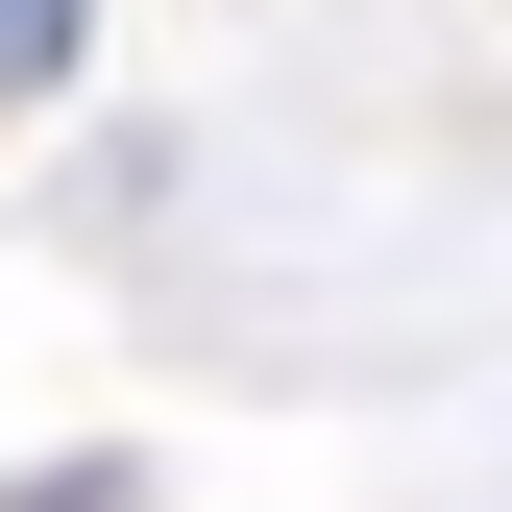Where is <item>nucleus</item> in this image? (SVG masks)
<instances>
[{
  "label": "nucleus",
  "mask_w": 512,
  "mask_h": 512,
  "mask_svg": "<svg viewBox=\"0 0 512 512\" xmlns=\"http://www.w3.org/2000/svg\"><path fill=\"white\" fill-rule=\"evenodd\" d=\"M74 49H98V0H0V98H49Z\"/></svg>",
  "instance_id": "1"
},
{
  "label": "nucleus",
  "mask_w": 512,
  "mask_h": 512,
  "mask_svg": "<svg viewBox=\"0 0 512 512\" xmlns=\"http://www.w3.org/2000/svg\"><path fill=\"white\" fill-rule=\"evenodd\" d=\"M49 512H147V488H122V464H74V488H49Z\"/></svg>",
  "instance_id": "2"
}]
</instances>
